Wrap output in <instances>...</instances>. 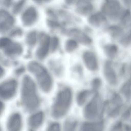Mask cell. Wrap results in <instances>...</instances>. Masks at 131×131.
<instances>
[{
    "label": "cell",
    "instance_id": "24",
    "mask_svg": "<svg viewBox=\"0 0 131 131\" xmlns=\"http://www.w3.org/2000/svg\"><path fill=\"white\" fill-rule=\"evenodd\" d=\"M77 42L73 39L67 40L66 42L65 45L66 51L69 53L72 52L78 48Z\"/></svg>",
    "mask_w": 131,
    "mask_h": 131
},
{
    "label": "cell",
    "instance_id": "23",
    "mask_svg": "<svg viewBox=\"0 0 131 131\" xmlns=\"http://www.w3.org/2000/svg\"><path fill=\"white\" fill-rule=\"evenodd\" d=\"M49 65L50 69L56 75H61L63 71L62 66L59 63L53 60H50L49 62Z\"/></svg>",
    "mask_w": 131,
    "mask_h": 131
},
{
    "label": "cell",
    "instance_id": "15",
    "mask_svg": "<svg viewBox=\"0 0 131 131\" xmlns=\"http://www.w3.org/2000/svg\"><path fill=\"white\" fill-rule=\"evenodd\" d=\"M44 119V114L42 111L36 112L31 115L28 119V124L32 128L36 129L42 125Z\"/></svg>",
    "mask_w": 131,
    "mask_h": 131
},
{
    "label": "cell",
    "instance_id": "29",
    "mask_svg": "<svg viewBox=\"0 0 131 131\" xmlns=\"http://www.w3.org/2000/svg\"><path fill=\"white\" fill-rule=\"evenodd\" d=\"M110 102L113 105L116 106L122 104L123 100L120 95L116 92L112 94Z\"/></svg>",
    "mask_w": 131,
    "mask_h": 131
},
{
    "label": "cell",
    "instance_id": "4",
    "mask_svg": "<svg viewBox=\"0 0 131 131\" xmlns=\"http://www.w3.org/2000/svg\"><path fill=\"white\" fill-rule=\"evenodd\" d=\"M101 99L100 94L95 93L91 100L84 107L83 114L84 117L89 120L95 118L99 114L101 106Z\"/></svg>",
    "mask_w": 131,
    "mask_h": 131
},
{
    "label": "cell",
    "instance_id": "22",
    "mask_svg": "<svg viewBox=\"0 0 131 131\" xmlns=\"http://www.w3.org/2000/svg\"><path fill=\"white\" fill-rule=\"evenodd\" d=\"M121 93L126 100H130L131 98V80L129 79L123 85L120 89Z\"/></svg>",
    "mask_w": 131,
    "mask_h": 131
},
{
    "label": "cell",
    "instance_id": "12",
    "mask_svg": "<svg viewBox=\"0 0 131 131\" xmlns=\"http://www.w3.org/2000/svg\"><path fill=\"white\" fill-rule=\"evenodd\" d=\"M21 118L19 113H15L10 116L7 123V127L8 130L19 131L21 129Z\"/></svg>",
    "mask_w": 131,
    "mask_h": 131
},
{
    "label": "cell",
    "instance_id": "35",
    "mask_svg": "<svg viewBox=\"0 0 131 131\" xmlns=\"http://www.w3.org/2000/svg\"><path fill=\"white\" fill-rule=\"evenodd\" d=\"M60 129V126L58 123L54 122L51 124L48 128V130L51 131H59Z\"/></svg>",
    "mask_w": 131,
    "mask_h": 131
},
{
    "label": "cell",
    "instance_id": "2",
    "mask_svg": "<svg viewBox=\"0 0 131 131\" xmlns=\"http://www.w3.org/2000/svg\"><path fill=\"white\" fill-rule=\"evenodd\" d=\"M28 68L35 77L41 89L43 92L50 91L52 85V78L47 70L42 64L36 61L30 62Z\"/></svg>",
    "mask_w": 131,
    "mask_h": 131
},
{
    "label": "cell",
    "instance_id": "26",
    "mask_svg": "<svg viewBox=\"0 0 131 131\" xmlns=\"http://www.w3.org/2000/svg\"><path fill=\"white\" fill-rule=\"evenodd\" d=\"M122 105L115 106L111 109L108 113V116L110 118H114L117 117L120 114L123 107Z\"/></svg>",
    "mask_w": 131,
    "mask_h": 131
},
{
    "label": "cell",
    "instance_id": "25",
    "mask_svg": "<svg viewBox=\"0 0 131 131\" xmlns=\"http://www.w3.org/2000/svg\"><path fill=\"white\" fill-rule=\"evenodd\" d=\"M37 40V35L36 32L32 31L29 32L26 38V41L29 46H34L36 43Z\"/></svg>",
    "mask_w": 131,
    "mask_h": 131
},
{
    "label": "cell",
    "instance_id": "3",
    "mask_svg": "<svg viewBox=\"0 0 131 131\" xmlns=\"http://www.w3.org/2000/svg\"><path fill=\"white\" fill-rule=\"evenodd\" d=\"M72 99V92L70 89L67 88L61 90L58 94L52 107V116L58 118L64 116L70 107Z\"/></svg>",
    "mask_w": 131,
    "mask_h": 131
},
{
    "label": "cell",
    "instance_id": "16",
    "mask_svg": "<svg viewBox=\"0 0 131 131\" xmlns=\"http://www.w3.org/2000/svg\"><path fill=\"white\" fill-rule=\"evenodd\" d=\"M91 0H78L77 3V10L80 14L86 15L92 11L93 6Z\"/></svg>",
    "mask_w": 131,
    "mask_h": 131
},
{
    "label": "cell",
    "instance_id": "37",
    "mask_svg": "<svg viewBox=\"0 0 131 131\" xmlns=\"http://www.w3.org/2000/svg\"><path fill=\"white\" fill-rule=\"evenodd\" d=\"M10 40L7 38H3L0 39V47H4L10 42Z\"/></svg>",
    "mask_w": 131,
    "mask_h": 131
},
{
    "label": "cell",
    "instance_id": "20",
    "mask_svg": "<svg viewBox=\"0 0 131 131\" xmlns=\"http://www.w3.org/2000/svg\"><path fill=\"white\" fill-rule=\"evenodd\" d=\"M10 42L6 46L5 49L6 53L8 55L19 54L22 52V49L21 46L19 44H11Z\"/></svg>",
    "mask_w": 131,
    "mask_h": 131
},
{
    "label": "cell",
    "instance_id": "6",
    "mask_svg": "<svg viewBox=\"0 0 131 131\" xmlns=\"http://www.w3.org/2000/svg\"><path fill=\"white\" fill-rule=\"evenodd\" d=\"M39 45L36 51V56L39 59L42 60L48 54L50 49V38L46 34L41 33L39 35Z\"/></svg>",
    "mask_w": 131,
    "mask_h": 131
},
{
    "label": "cell",
    "instance_id": "10",
    "mask_svg": "<svg viewBox=\"0 0 131 131\" xmlns=\"http://www.w3.org/2000/svg\"><path fill=\"white\" fill-rule=\"evenodd\" d=\"M83 61L85 66L89 70L94 71L97 70L99 65L95 54L90 51L84 52L82 55Z\"/></svg>",
    "mask_w": 131,
    "mask_h": 131
},
{
    "label": "cell",
    "instance_id": "13",
    "mask_svg": "<svg viewBox=\"0 0 131 131\" xmlns=\"http://www.w3.org/2000/svg\"><path fill=\"white\" fill-rule=\"evenodd\" d=\"M37 17V12L33 7L26 9L23 14L21 17L23 24L26 26H29L33 24Z\"/></svg>",
    "mask_w": 131,
    "mask_h": 131
},
{
    "label": "cell",
    "instance_id": "40",
    "mask_svg": "<svg viewBox=\"0 0 131 131\" xmlns=\"http://www.w3.org/2000/svg\"><path fill=\"white\" fill-rule=\"evenodd\" d=\"M123 128L125 130L127 131H130L131 130V126L129 125L125 124L123 126Z\"/></svg>",
    "mask_w": 131,
    "mask_h": 131
},
{
    "label": "cell",
    "instance_id": "18",
    "mask_svg": "<svg viewBox=\"0 0 131 131\" xmlns=\"http://www.w3.org/2000/svg\"><path fill=\"white\" fill-rule=\"evenodd\" d=\"M94 92L91 89L82 90L77 94L76 97V101L78 105L81 106L84 104L88 97Z\"/></svg>",
    "mask_w": 131,
    "mask_h": 131
},
{
    "label": "cell",
    "instance_id": "33",
    "mask_svg": "<svg viewBox=\"0 0 131 131\" xmlns=\"http://www.w3.org/2000/svg\"><path fill=\"white\" fill-rule=\"evenodd\" d=\"M25 3V0H19L14 4L13 7V13L15 14L19 13L23 8Z\"/></svg>",
    "mask_w": 131,
    "mask_h": 131
},
{
    "label": "cell",
    "instance_id": "30",
    "mask_svg": "<svg viewBox=\"0 0 131 131\" xmlns=\"http://www.w3.org/2000/svg\"><path fill=\"white\" fill-rule=\"evenodd\" d=\"M59 42V40L57 37L54 36L50 38V50L51 52H53L57 50Z\"/></svg>",
    "mask_w": 131,
    "mask_h": 131
},
{
    "label": "cell",
    "instance_id": "19",
    "mask_svg": "<svg viewBox=\"0 0 131 131\" xmlns=\"http://www.w3.org/2000/svg\"><path fill=\"white\" fill-rule=\"evenodd\" d=\"M103 49L105 54L108 58L113 59L116 56L118 52V48L115 45L108 44L104 46Z\"/></svg>",
    "mask_w": 131,
    "mask_h": 131
},
{
    "label": "cell",
    "instance_id": "17",
    "mask_svg": "<svg viewBox=\"0 0 131 131\" xmlns=\"http://www.w3.org/2000/svg\"><path fill=\"white\" fill-rule=\"evenodd\" d=\"M106 20V17L102 13L99 12L91 16L88 19L89 23L95 27L100 26Z\"/></svg>",
    "mask_w": 131,
    "mask_h": 131
},
{
    "label": "cell",
    "instance_id": "42",
    "mask_svg": "<svg viewBox=\"0 0 131 131\" xmlns=\"http://www.w3.org/2000/svg\"><path fill=\"white\" fill-rule=\"evenodd\" d=\"M125 3L127 5H129L131 4V0H123Z\"/></svg>",
    "mask_w": 131,
    "mask_h": 131
},
{
    "label": "cell",
    "instance_id": "44",
    "mask_svg": "<svg viewBox=\"0 0 131 131\" xmlns=\"http://www.w3.org/2000/svg\"><path fill=\"white\" fill-rule=\"evenodd\" d=\"M3 74V70L2 68L0 67V78L2 76Z\"/></svg>",
    "mask_w": 131,
    "mask_h": 131
},
{
    "label": "cell",
    "instance_id": "32",
    "mask_svg": "<svg viewBox=\"0 0 131 131\" xmlns=\"http://www.w3.org/2000/svg\"><path fill=\"white\" fill-rule=\"evenodd\" d=\"M130 21V13L129 10H127L123 14L121 22L124 25L128 24Z\"/></svg>",
    "mask_w": 131,
    "mask_h": 131
},
{
    "label": "cell",
    "instance_id": "27",
    "mask_svg": "<svg viewBox=\"0 0 131 131\" xmlns=\"http://www.w3.org/2000/svg\"><path fill=\"white\" fill-rule=\"evenodd\" d=\"M131 42L130 31L123 35L121 38L119 42L123 46L127 47L130 44Z\"/></svg>",
    "mask_w": 131,
    "mask_h": 131
},
{
    "label": "cell",
    "instance_id": "28",
    "mask_svg": "<svg viewBox=\"0 0 131 131\" xmlns=\"http://www.w3.org/2000/svg\"><path fill=\"white\" fill-rule=\"evenodd\" d=\"M77 121L76 120L67 119L64 124V129L67 131L74 130L77 127Z\"/></svg>",
    "mask_w": 131,
    "mask_h": 131
},
{
    "label": "cell",
    "instance_id": "41",
    "mask_svg": "<svg viewBox=\"0 0 131 131\" xmlns=\"http://www.w3.org/2000/svg\"><path fill=\"white\" fill-rule=\"evenodd\" d=\"M4 107V105L3 103L0 101V114L1 113Z\"/></svg>",
    "mask_w": 131,
    "mask_h": 131
},
{
    "label": "cell",
    "instance_id": "34",
    "mask_svg": "<svg viewBox=\"0 0 131 131\" xmlns=\"http://www.w3.org/2000/svg\"><path fill=\"white\" fill-rule=\"evenodd\" d=\"M123 127V124L121 121H118L116 123L111 127V130L121 131Z\"/></svg>",
    "mask_w": 131,
    "mask_h": 131
},
{
    "label": "cell",
    "instance_id": "7",
    "mask_svg": "<svg viewBox=\"0 0 131 131\" xmlns=\"http://www.w3.org/2000/svg\"><path fill=\"white\" fill-rule=\"evenodd\" d=\"M63 33L70 37L77 42L85 45H89L92 42L91 38L85 33L76 28L63 30Z\"/></svg>",
    "mask_w": 131,
    "mask_h": 131
},
{
    "label": "cell",
    "instance_id": "9",
    "mask_svg": "<svg viewBox=\"0 0 131 131\" xmlns=\"http://www.w3.org/2000/svg\"><path fill=\"white\" fill-rule=\"evenodd\" d=\"M103 72L105 79L109 84L114 86L117 84L116 74L111 62L107 61L105 62L103 66Z\"/></svg>",
    "mask_w": 131,
    "mask_h": 131
},
{
    "label": "cell",
    "instance_id": "36",
    "mask_svg": "<svg viewBox=\"0 0 131 131\" xmlns=\"http://www.w3.org/2000/svg\"><path fill=\"white\" fill-rule=\"evenodd\" d=\"M131 110L130 107H129L123 113L122 115V117L124 120H128L130 117Z\"/></svg>",
    "mask_w": 131,
    "mask_h": 131
},
{
    "label": "cell",
    "instance_id": "14",
    "mask_svg": "<svg viewBox=\"0 0 131 131\" xmlns=\"http://www.w3.org/2000/svg\"><path fill=\"white\" fill-rule=\"evenodd\" d=\"M104 127V122L102 120L95 122H84L81 125V131H102Z\"/></svg>",
    "mask_w": 131,
    "mask_h": 131
},
{
    "label": "cell",
    "instance_id": "1",
    "mask_svg": "<svg viewBox=\"0 0 131 131\" xmlns=\"http://www.w3.org/2000/svg\"><path fill=\"white\" fill-rule=\"evenodd\" d=\"M21 97L23 105L29 111L34 110L39 105V100L35 84L28 75L24 76L22 80Z\"/></svg>",
    "mask_w": 131,
    "mask_h": 131
},
{
    "label": "cell",
    "instance_id": "21",
    "mask_svg": "<svg viewBox=\"0 0 131 131\" xmlns=\"http://www.w3.org/2000/svg\"><path fill=\"white\" fill-rule=\"evenodd\" d=\"M108 31L111 37L113 39H116L122 37L123 31L122 28L117 26H112L108 29Z\"/></svg>",
    "mask_w": 131,
    "mask_h": 131
},
{
    "label": "cell",
    "instance_id": "31",
    "mask_svg": "<svg viewBox=\"0 0 131 131\" xmlns=\"http://www.w3.org/2000/svg\"><path fill=\"white\" fill-rule=\"evenodd\" d=\"M102 84V81L100 78H94L91 82L92 87V90L94 92H96L100 88Z\"/></svg>",
    "mask_w": 131,
    "mask_h": 131
},
{
    "label": "cell",
    "instance_id": "11",
    "mask_svg": "<svg viewBox=\"0 0 131 131\" xmlns=\"http://www.w3.org/2000/svg\"><path fill=\"white\" fill-rule=\"evenodd\" d=\"M14 23V19L8 12L0 10V31H5L10 28Z\"/></svg>",
    "mask_w": 131,
    "mask_h": 131
},
{
    "label": "cell",
    "instance_id": "43",
    "mask_svg": "<svg viewBox=\"0 0 131 131\" xmlns=\"http://www.w3.org/2000/svg\"><path fill=\"white\" fill-rule=\"evenodd\" d=\"M36 2L38 3H41L44 2H46L49 0H34Z\"/></svg>",
    "mask_w": 131,
    "mask_h": 131
},
{
    "label": "cell",
    "instance_id": "38",
    "mask_svg": "<svg viewBox=\"0 0 131 131\" xmlns=\"http://www.w3.org/2000/svg\"><path fill=\"white\" fill-rule=\"evenodd\" d=\"M126 65L124 64L122 65L120 71V74L122 76H124L125 74L127 69Z\"/></svg>",
    "mask_w": 131,
    "mask_h": 131
},
{
    "label": "cell",
    "instance_id": "8",
    "mask_svg": "<svg viewBox=\"0 0 131 131\" xmlns=\"http://www.w3.org/2000/svg\"><path fill=\"white\" fill-rule=\"evenodd\" d=\"M102 10L104 13L112 19L117 18L119 14L121 6L116 0H109L103 5Z\"/></svg>",
    "mask_w": 131,
    "mask_h": 131
},
{
    "label": "cell",
    "instance_id": "5",
    "mask_svg": "<svg viewBox=\"0 0 131 131\" xmlns=\"http://www.w3.org/2000/svg\"><path fill=\"white\" fill-rule=\"evenodd\" d=\"M18 84L14 80H10L0 84V98L8 100L12 98L16 94Z\"/></svg>",
    "mask_w": 131,
    "mask_h": 131
},
{
    "label": "cell",
    "instance_id": "45",
    "mask_svg": "<svg viewBox=\"0 0 131 131\" xmlns=\"http://www.w3.org/2000/svg\"><path fill=\"white\" fill-rule=\"evenodd\" d=\"M0 129H1V128H0V130H1Z\"/></svg>",
    "mask_w": 131,
    "mask_h": 131
},
{
    "label": "cell",
    "instance_id": "39",
    "mask_svg": "<svg viewBox=\"0 0 131 131\" xmlns=\"http://www.w3.org/2000/svg\"><path fill=\"white\" fill-rule=\"evenodd\" d=\"M12 0H4V5L8 7L9 6L11 3Z\"/></svg>",
    "mask_w": 131,
    "mask_h": 131
}]
</instances>
